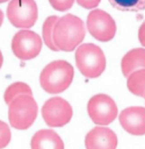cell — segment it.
<instances>
[{
	"instance_id": "obj_6",
	"label": "cell",
	"mask_w": 145,
	"mask_h": 149,
	"mask_svg": "<svg viewBox=\"0 0 145 149\" xmlns=\"http://www.w3.org/2000/svg\"><path fill=\"white\" fill-rule=\"evenodd\" d=\"M11 49L16 58L21 60H30L36 58L42 49L40 36L31 30H21L14 35Z\"/></svg>"
},
{
	"instance_id": "obj_5",
	"label": "cell",
	"mask_w": 145,
	"mask_h": 149,
	"mask_svg": "<svg viewBox=\"0 0 145 149\" xmlns=\"http://www.w3.org/2000/svg\"><path fill=\"white\" fill-rule=\"evenodd\" d=\"M10 22L18 29H30L38 19V6L34 0H11L7 7Z\"/></svg>"
},
{
	"instance_id": "obj_18",
	"label": "cell",
	"mask_w": 145,
	"mask_h": 149,
	"mask_svg": "<svg viewBox=\"0 0 145 149\" xmlns=\"http://www.w3.org/2000/svg\"><path fill=\"white\" fill-rule=\"evenodd\" d=\"M11 140V132L7 123L0 120V149L8 146Z\"/></svg>"
},
{
	"instance_id": "obj_10",
	"label": "cell",
	"mask_w": 145,
	"mask_h": 149,
	"mask_svg": "<svg viewBox=\"0 0 145 149\" xmlns=\"http://www.w3.org/2000/svg\"><path fill=\"white\" fill-rule=\"evenodd\" d=\"M122 128L130 134H145V108L131 106L123 110L119 117Z\"/></svg>"
},
{
	"instance_id": "obj_19",
	"label": "cell",
	"mask_w": 145,
	"mask_h": 149,
	"mask_svg": "<svg viewBox=\"0 0 145 149\" xmlns=\"http://www.w3.org/2000/svg\"><path fill=\"white\" fill-rule=\"evenodd\" d=\"M50 5L58 11H67L71 9L74 0H49Z\"/></svg>"
},
{
	"instance_id": "obj_15",
	"label": "cell",
	"mask_w": 145,
	"mask_h": 149,
	"mask_svg": "<svg viewBox=\"0 0 145 149\" xmlns=\"http://www.w3.org/2000/svg\"><path fill=\"white\" fill-rule=\"evenodd\" d=\"M21 95H29L32 96V92L28 84L24 82H14L10 85L4 93L3 98L7 104H10L14 99Z\"/></svg>"
},
{
	"instance_id": "obj_7",
	"label": "cell",
	"mask_w": 145,
	"mask_h": 149,
	"mask_svg": "<svg viewBox=\"0 0 145 149\" xmlns=\"http://www.w3.org/2000/svg\"><path fill=\"white\" fill-rule=\"evenodd\" d=\"M87 111L92 122L98 125H108L117 118L118 108L111 97L97 94L88 102Z\"/></svg>"
},
{
	"instance_id": "obj_8",
	"label": "cell",
	"mask_w": 145,
	"mask_h": 149,
	"mask_svg": "<svg viewBox=\"0 0 145 149\" xmlns=\"http://www.w3.org/2000/svg\"><path fill=\"white\" fill-rule=\"evenodd\" d=\"M86 25L90 33L97 40L107 42L116 33V23L113 17L104 10H94L87 16Z\"/></svg>"
},
{
	"instance_id": "obj_24",
	"label": "cell",
	"mask_w": 145,
	"mask_h": 149,
	"mask_svg": "<svg viewBox=\"0 0 145 149\" xmlns=\"http://www.w3.org/2000/svg\"><path fill=\"white\" fill-rule=\"evenodd\" d=\"M7 1H9V0H0V3H4V2H7Z\"/></svg>"
},
{
	"instance_id": "obj_16",
	"label": "cell",
	"mask_w": 145,
	"mask_h": 149,
	"mask_svg": "<svg viewBox=\"0 0 145 149\" xmlns=\"http://www.w3.org/2000/svg\"><path fill=\"white\" fill-rule=\"evenodd\" d=\"M59 17L57 15H50L47 17L44 21L43 24V29H42V34H43V40L50 50L58 52L59 49L55 45L54 40H53V31L55 25L58 21Z\"/></svg>"
},
{
	"instance_id": "obj_4",
	"label": "cell",
	"mask_w": 145,
	"mask_h": 149,
	"mask_svg": "<svg viewBox=\"0 0 145 149\" xmlns=\"http://www.w3.org/2000/svg\"><path fill=\"white\" fill-rule=\"evenodd\" d=\"M37 115L38 104L32 96H19L9 104V121L16 130L28 129L34 123Z\"/></svg>"
},
{
	"instance_id": "obj_1",
	"label": "cell",
	"mask_w": 145,
	"mask_h": 149,
	"mask_svg": "<svg viewBox=\"0 0 145 149\" xmlns=\"http://www.w3.org/2000/svg\"><path fill=\"white\" fill-rule=\"evenodd\" d=\"M86 36L83 21L72 14L60 17L53 31V40L59 51L72 52Z\"/></svg>"
},
{
	"instance_id": "obj_22",
	"label": "cell",
	"mask_w": 145,
	"mask_h": 149,
	"mask_svg": "<svg viewBox=\"0 0 145 149\" xmlns=\"http://www.w3.org/2000/svg\"><path fill=\"white\" fill-rule=\"evenodd\" d=\"M3 11L0 10V27H1V25H2V23H3Z\"/></svg>"
},
{
	"instance_id": "obj_23",
	"label": "cell",
	"mask_w": 145,
	"mask_h": 149,
	"mask_svg": "<svg viewBox=\"0 0 145 149\" xmlns=\"http://www.w3.org/2000/svg\"><path fill=\"white\" fill-rule=\"evenodd\" d=\"M3 55H2V52L0 51V69L3 65Z\"/></svg>"
},
{
	"instance_id": "obj_25",
	"label": "cell",
	"mask_w": 145,
	"mask_h": 149,
	"mask_svg": "<svg viewBox=\"0 0 145 149\" xmlns=\"http://www.w3.org/2000/svg\"><path fill=\"white\" fill-rule=\"evenodd\" d=\"M144 98H145V96H144Z\"/></svg>"
},
{
	"instance_id": "obj_9",
	"label": "cell",
	"mask_w": 145,
	"mask_h": 149,
	"mask_svg": "<svg viewBox=\"0 0 145 149\" xmlns=\"http://www.w3.org/2000/svg\"><path fill=\"white\" fill-rule=\"evenodd\" d=\"M42 117L48 126L62 127L68 123L72 118V106L62 98H51L44 104Z\"/></svg>"
},
{
	"instance_id": "obj_20",
	"label": "cell",
	"mask_w": 145,
	"mask_h": 149,
	"mask_svg": "<svg viewBox=\"0 0 145 149\" xmlns=\"http://www.w3.org/2000/svg\"><path fill=\"white\" fill-rule=\"evenodd\" d=\"M78 4L85 9L96 8L101 2V0H76Z\"/></svg>"
},
{
	"instance_id": "obj_14",
	"label": "cell",
	"mask_w": 145,
	"mask_h": 149,
	"mask_svg": "<svg viewBox=\"0 0 145 149\" xmlns=\"http://www.w3.org/2000/svg\"><path fill=\"white\" fill-rule=\"evenodd\" d=\"M127 88L134 95L144 97L145 69L137 70L127 77Z\"/></svg>"
},
{
	"instance_id": "obj_13",
	"label": "cell",
	"mask_w": 145,
	"mask_h": 149,
	"mask_svg": "<svg viewBox=\"0 0 145 149\" xmlns=\"http://www.w3.org/2000/svg\"><path fill=\"white\" fill-rule=\"evenodd\" d=\"M143 69H145L144 48L132 49L123 57L121 61V70L126 77Z\"/></svg>"
},
{
	"instance_id": "obj_21",
	"label": "cell",
	"mask_w": 145,
	"mask_h": 149,
	"mask_svg": "<svg viewBox=\"0 0 145 149\" xmlns=\"http://www.w3.org/2000/svg\"><path fill=\"white\" fill-rule=\"evenodd\" d=\"M138 40L141 45L145 47V21L142 23L138 30Z\"/></svg>"
},
{
	"instance_id": "obj_17",
	"label": "cell",
	"mask_w": 145,
	"mask_h": 149,
	"mask_svg": "<svg viewBox=\"0 0 145 149\" xmlns=\"http://www.w3.org/2000/svg\"><path fill=\"white\" fill-rule=\"evenodd\" d=\"M108 2L120 11L138 12L145 10V0H108Z\"/></svg>"
},
{
	"instance_id": "obj_11",
	"label": "cell",
	"mask_w": 145,
	"mask_h": 149,
	"mask_svg": "<svg viewBox=\"0 0 145 149\" xmlns=\"http://www.w3.org/2000/svg\"><path fill=\"white\" fill-rule=\"evenodd\" d=\"M85 143L87 149H116L118 138L112 130L96 127L87 133Z\"/></svg>"
},
{
	"instance_id": "obj_3",
	"label": "cell",
	"mask_w": 145,
	"mask_h": 149,
	"mask_svg": "<svg viewBox=\"0 0 145 149\" xmlns=\"http://www.w3.org/2000/svg\"><path fill=\"white\" fill-rule=\"evenodd\" d=\"M76 65L80 73L87 78L100 76L106 67V58L102 49L95 44L79 45L75 53Z\"/></svg>"
},
{
	"instance_id": "obj_2",
	"label": "cell",
	"mask_w": 145,
	"mask_h": 149,
	"mask_svg": "<svg viewBox=\"0 0 145 149\" xmlns=\"http://www.w3.org/2000/svg\"><path fill=\"white\" fill-rule=\"evenodd\" d=\"M73 68L67 61L57 60L50 63L43 69L39 81L45 92L50 94L62 93L72 83Z\"/></svg>"
},
{
	"instance_id": "obj_12",
	"label": "cell",
	"mask_w": 145,
	"mask_h": 149,
	"mask_svg": "<svg viewBox=\"0 0 145 149\" xmlns=\"http://www.w3.org/2000/svg\"><path fill=\"white\" fill-rule=\"evenodd\" d=\"M32 149H64V143L59 134L51 130H41L31 140Z\"/></svg>"
}]
</instances>
